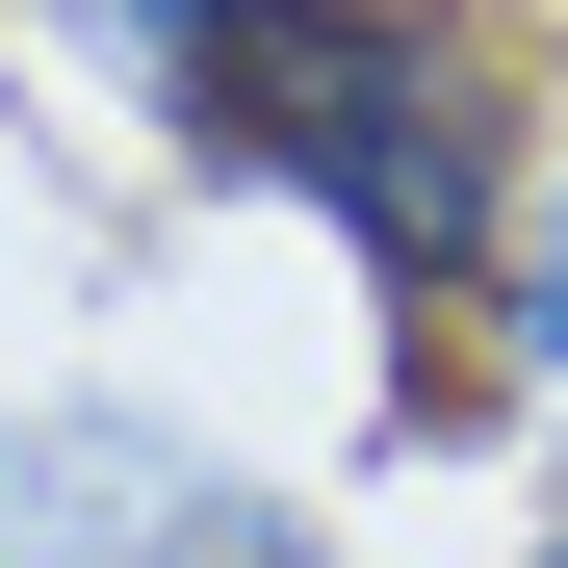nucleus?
Wrapping results in <instances>:
<instances>
[{"label":"nucleus","instance_id":"obj_4","mask_svg":"<svg viewBox=\"0 0 568 568\" xmlns=\"http://www.w3.org/2000/svg\"><path fill=\"white\" fill-rule=\"evenodd\" d=\"M78 27H104V78L181 130V78H207V27H233V0H78Z\"/></svg>","mask_w":568,"mask_h":568},{"label":"nucleus","instance_id":"obj_5","mask_svg":"<svg viewBox=\"0 0 568 568\" xmlns=\"http://www.w3.org/2000/svg\"><path fill=\"white\" fill-rule=\"evenodd\" d=\"M517 568H568V517H542V542H517Z\"/></svg>","mask_w":568,"mask_h":568},{"label":"nucleus","instance_id":"obj_3","mask_svg":"<svg viewBox=\"0 0 568 568\" xmlns=\"http://www.w3.org/2000/svg\"><path fill=\"white\" fill-rule=\"evenodd\" d=\"M465 311H491L517 388H568V104L517 130V207H491V284H465Z\"/></svg>","mask_w":568,"mask_h":568},{"label":"nucleus","instance_id":"obj_1","mask_svg":"<svg viewBox=\"0 0 568 568\" xmlns=\"http://www.w3.org/2000/svg\"><path fill=\"white\" fill-rule=\"evenodd\" d=\"M517 78L491 27H439V0H233L207 78H181V155L207 181H284L362 311H388V388H414V311H465L491 284V207H517Z\"/></svg>","mask_w":568,"mask_h":568},{"label":"nucleus","instance_id":"obj_2","mask_svg":"<svg viewBox=\"0 0 568 568\" xmlns=\"http://www.w3.org/2000/svg\"><path fill=\"white\" fill-rule=\"evenodd\" d=\"M0 568H336V542L284 517L233 439L52 388V414H0Z\"/></svg>","mask_w":568,"mask_h":568}]
</instances>
